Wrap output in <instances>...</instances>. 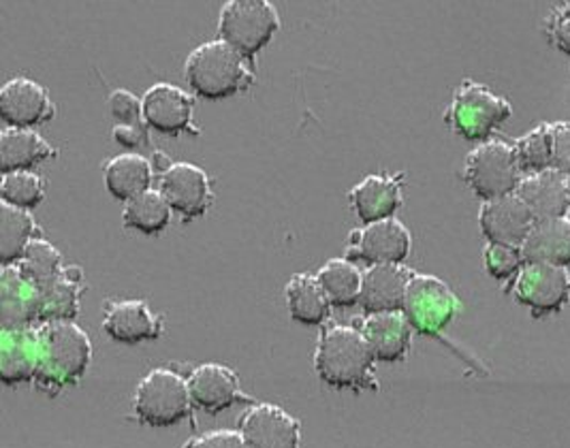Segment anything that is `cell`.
Returning a JSON list of instances; mask_svg holds the SVG:
<instances>
[{"label":"cell","instance_id":"cell-1","mask_svg":"<svg viewBox=\"0 0 570 448\" xmlns=\"http://www.w3.org/2000/svg\"><path fill=\"white\" fill-rule=\"evenodd\" d=\"M374 352L362 329L334 325L327 327L314 352V369L318 378L334 389L379 391L374 376Z\"/></svg>","mask_w":570,"mask_h":448},{"label":"cell","instance_id":"cell-2","mask_svg":"<svg viewBox=\"0 0 570 448\" xmlns=\"http://www.w3.org/2000/svg\"><path fill=\"white\" fill-rule=\"evenodd\" d=\"M41 352L35 385L41 394L56 397L76 387L92 364V342L76 322H48L39 329Z\"/></svg>","mask_w":570,"mask_h":448},{"label":"cell","instance_id":"cell-3","mask_svg":"<svg viewBox=\"0 0 570 448\" xmlns=\"http://www.w3.org/2000/svg\"><path fill=\"white\" fill-rule=\"evenodd\" d=\"M184 78L199 97L208 101L246 92L255 81L246 60L225 41H209L190 53L184 67Z\"/></svg>","mask_w":570,"mask_h":448},{"label":"cell","instance_id":"cell-4","mask_svg":"<svg viewBox=\"0 0 570 448\" xmlns=\"http://www.w3.org/2000/svg\"><path fill=\"white\" fill-rule=\"evenodd\" d=\"M281 18L267 0H232L220 11L218 34L244 60H253L274 39Z\"/></svg>","mask_w":570,"mask_h":448},{"label":"cell","instance_id":"cell-5","mask_svg":"<svg viewBox=\"0 0 570 448\" xmlns=\"http://www.w3.org/2000/svg\"><path fill=\"white\" fill-rule=\"evenodd\" d=\"M511 113L513 109L507 99L493 94L483 83L468 80L455 90L446 111V122L468 141H485L511 118Z\"/></svg>","mask_w":570,"mask_h":448},{"label":"cell","instance_id":"cell-6","mask_svg":"<svg viewBox=\"0 0 570 448\" xmlns=\"http://www.w3.org/2000/svg\"><path fill=\"white\" fill-rule=\"evenodd\" d=\"M135 415L150 427H174L190 417L188 380L171 369H153L135 391Z\"/></svg>","mask_w":570,"mask_h":448},{"label":"cell","instance_id":"cell-7","mask_svg":"<svg viewBox=\"0 0 570 448\" xmlns=\"http://www.w3.org/2000/svg\"><path fill=\"white\" fill-rule=\"evenodd\" d=\"M464 178L483 201L515 195L523 180L515 148L504 141L481 143L468 155Z\"/></svg>","mask_w":570,"mask_h":448},{"label":"cell","instance_id":"cell-8","mask_svg":"<svg viewBox=\"0 0 570 448\" xmlns=\"http://www.w3.org/2000/svg\"><path fill=\"white\" fill-rule=\"evenodd\" d=\"M402 312L416 333L441 336L451 320L462 312V301L441 278L415 273L406 289Z\"/></svg>","mask_w":570,"mask_h":448},{"label":"cell","instance_id":"cell-9","mask_svg":"<svg viewBox=\"0 0 570 448\" xmlns=\"http://www.w3.org/2000/svg\"><path fill=\"white\" fill-rule=\"evenodd\" d=\"M413 248L411 231L404 227L402 220L387 218L381 222L365 225L348 238L346 259L363 261L370 267L374 265H402Z\"/></svg>","mask_w":570,"mask_h":448},{"label":"cell","instance_id":"cell-10","mask_svg":"<svg viewBox=\"0 0 570 448\" xmlns=\"http://www.w3.org/2000/svg\"><path fill=\"white\" fill-rule=\"evenodd\" d=\"M513 295L534 315H556L570 301V273L560 265L525 263L519 271Z\"/></svg>","mask_w":570,"mask_h":448},{"label":"cell","instance_id":"cell-11","mask_svg":"<svg viewBox=\"0 0 570 448\" xmlns=\"http://www.w3.org/2000/svg\"><path fill=\"white\" fill-rule=\"evenodd\" d=\"M158 192L184 220L204 216L214 201L208 173L193 162H174L167 171H163Z\"/></svg>","mask_w":570,"mask_h":448},{"label":"cell","instance_id":"cell-12","mask_svg":"<svg viewBox=\"0 0 570 448\" xmlns=\"http://www.w3.org/2000/svg\"><path fill=\"white\" fill-rule=\"evenodd\" d=\"M43 312V289L32 282L18 265L0 271V327L32 329Z\"/></svg>","mask_w":570,"mask_h":448},{"label":"cell","instance_id":"cell-13","mask_svg":"<svg viewBox=\"0 0 570 448\" xmlns=\"http://www.w3.org/2000/svg\"><path fill=\"white\" fill-rule=\"evenodd\" d=\"M53 103L48 90L28 78L7 81L0 90V118L9 129L35 131L53 118Z\"/></svg>","mask_w":570,"mask_h":448},{"label":"cell","instance_id":"cell-14","mask_svg":"<svg viewBox=\"0 0 570 448\" xmlns=\"http://www.w3.org/2000/svg\"><path fill=\"white\" fill-rule=\"evenodd\" d=\"M239 434L248 448H299L302 422L281 406L257 404L242 415Z\"/></svg>","mask_w":570,"mask_h":448},{"label":"cell","instance_id":"cell-15","mask_svg":"<svg viewBox=\"0 0 570 448\" xmlns=\"http://www.w3.org/2000/svg\"><path fill=\"white\" fill-rule=\"evenodd\" d=\"M534 222V213L518 195L485 201L479 213V225L488 241L513 248H521L525 243Z\"/></svg>","mask_w":570,"mask_h":448},{"label":"cell","instance_id":"cell-16","mask_svg":"<svg viewBox=\"0 0 570 448\" xmlns=\"http://www.w3.org/2000/svg\"><path fill=\"white\" fill-rule=\"evenodd\" d=\"M105 333L118 344L153 342L163 336V318L144 299L109 301L104 318Z\"/></svg>","mask_w":570,"mask_h":448},{"label":"cell","instance_id":"cell-17","mask_svg":"<svg viewBox=\"0 0 570 448\" xmlns=\"http://www.w3.org/2000/svg\"><path fill=\"white\" fill-rule=\"evenodd\" d=\"M413 271L404 265H374L363 273L360 306L363 312L385 315V312H402L406 289L413 280Z\"/></svg>","mask_w":570,"mask_h":448},{"label":"cell","instance_id":"cell-18","mask_svg":"<svg viewBox=\"0 0 570 448\" xmlns=\"http://www.w3.org/2000/svg\"><path fill=\"white\" fill-rule=\"evenodd\" d=\"M141 106L144 122L163 135H180L193 127L195 99L178 86L156 83L144 94Z\"/></svg>","mask_w":570,"mask_h":448},{"label":"cell","instance_id":"cell-19","mask_svg":"<svg viewBox=\"0 0 570 448\" xmlns=\"http://www.w3.org/2000/svg\"><path fill=\"white\" fill-rule=\"evenodd\" d=\"M402 185L404 173H372L351 190V206L363 225L395 218L402 208Z\"/></svg>","mask_w":570,"mask_h":448},{"label":"cell","instance_id":"cell-20","mask_svg":"<svg viewBox=\"0 0 570 448\" xmlns=\"http://www.w3.org/2000/svg\"><path fill=\"white\" fill-rule=\"evenodd\" d=\"M188 391L193 406L208 415L229 410L237 399H242L237 374L220 364H204L193 369L188 376Z\"/></svg>","mask_w":570,"mask_h":448},{"label":"cell","instance_id":"cell-21","mask_svg":"<svg viewBox=\"0 0 570 448\" xmlns=\"http://www.w3.org/2000/svg\"><path fill=\"white\" fill-rule=\"evenodd\" d=\"M41 340L39 329H2L0 331V380L7 387L35 380L39 368Z\"/></svg>","mask_w":570,"mask_h":448},{"label":"cell","instance_id":"cell-22","mask_svg":"<svg viewBox=\"0 0 570 448\" xmlns=\"http://www.w3.org/2000/svg\"><path fill=\"white\" fill-rule=\"evenodd\" d=\"M515 195L530 208L537 220L564 218L569 213L570 180L556 169L525 176Z\"/></svg>","mask_w":570,"mask_h":448},{"label":"cell","instance_id":"cell-23","mask_svg":"<svg viewBox=\"0 0 570 448\" xmlns=\"http://www.w3.org/2000/svg\"><path fill=\"white\" fill-rule=\"evenodd\" d=\"M362 333L381 364H400L411 350L413 327L404 312L370 315L363 320Z\"/></svg>","mask_w":570,"mask_h":448},{"label":"cell","instance_id":"cell-24","mask_svg":"<svg viewBox=\"0 0 570 448\" xmlns=\"http://www.w3.org/2000/svg\"><path fill=\"white\" fill-rule=\"evenodd\" d=\"M525 263L570 265V220L544 218L537 220L525 243L521 246Z\"/></svg>","mask_w":570,"mask_h":448},{"label":"cell","instance_id":"cell-25","mask_svg":"<svg viewBox=\"0 0 570 448\" xmlns=\"http://www.w3.org/2000/svg\"><path fill=\"white\" fill-rule=\"evenodd\" d=\"M56 157L52 146L27 129H4L0 132V171L2 176L16 171H30Z\"/></svg>","mask_w":570,"mask_h":448},{"label":"cell","instance_id":"cell-26","mask_svg":"<svg viewBox=\"0 0 570 448\" xmlns=\"http://www.w3.org/2000/svg\"><path fill=\"white\" fill-rule=\"evenodd\" d=\"M285 295L288 312L295 322L318 327L330 318L332 301L318 285L316 276L295 273L286 285Z\"/></svg>","mask_w":570,"mask_h":448},{"label":"cell","instance_id":"cell-27","mask_svg":"<svg viewBox=\"0 0 570 448\" xmlns=\"http://www.w3.org/2000/svg\"><path fill=\"white\" fill-rule=\"evenodd\" d=\"M150 185L153 165L139 155H120L105 165L107 192L118 201L129 203L130 199L148 192Z\"/></svg>","mask_w":570,"mask_h":448},{"label":"cell","instance_id":"cell-28","mask_svg":"<svg viewBox=\"0 0 570 448\" xmlns=\"http://www.w3.org/2000/svg\"><path fill=\"white\" fill-rule=\"evenodd\" d=\"M83 290V271L65 267V271L43 287L41 322H73L79 315V292Z\"/></svg>","mask_w":570,"mask_h":448},{"label":"cell","instance_id":"cell-29","mask_svg":"<svg viewBox=\"0 0 570 448\" xmlns=\"http://www.w3.org/2000/svg\"><path fill=\"white\" fill-rule=\"evenodd\" d=\"M37 222L30 211L0 203V263L18 265L27 252L28 243L37 238Z\"/></svg>","mask_w":570,"mask_h":448},{"label":"cell","instance_id":"cell-30","mask_svg":"<svg viewBox=\"0 0 570 448\" xmlns=\"http://www.w3.org/2000/svg\"><path fill=\"white\" fill-rule=\"evenodd\" d=\"M318 285L336 308H353L360 303L363 273L348 259H332L316 273Z\"/></svg>","mask_w":570,"mask_h":448},{"label":"cell","instance_id":"cell-31","mask_svg":"<svg viewBox=\"0 0 570 448\" xmlns=\"http://www.w3.org/2000/svg\"><path fill=\"white\" fill-rule=\"evenodd\" d=\"M171 208L163 199L158 190H148L135 199H130L122 211V225L130 231H139L144 236H156L165 231L171 222Z\"/></svg>","mask_w":570,"mask_h":448},{"label":"cell","instance_id":"cell-32","mask_svg":"<svg viewBox=\"0 0 570 448\" xmlns=\"http://www.w3.org/2000/svg\"><path fill=\"white\" fill-rule=\"evenodd\" d=\"M18 267L43 289L65 271V259L48 239L37 236L28 243L27 252Z\"/></svg>","mask_w":570,"mask_h":448},{"label":"cell","instance_id":"cell-33","mask_svg":"<svg viewBox=\"0 0 570 448\" xmlns=\"http://www.w3.org/2000/svg\"><path fill=\"white\" fill-rule=\"evenodd\" d=\"M46 199V185L35 171L7 173L0 180V203L18 210H37Z\"/></svg>","mask_w":570,"mask_h":448},{"label":"cell","instance_id":"cell-34","mask_svg":"<svg viewBox=\"0 0 570 448\" xmlns=\"http://www.w3.org/2000/svg\"><path fill=\"white\" fill-rule=\"evenodd\" d=\"M521 173H541L553 167V127L543 125L525 137H521L515 146Z\"/></svg>","mask_w":570,"mask_h":448},{"label":"cell","instance_id":"cell-35","mask_svg":"<svg viewBox=\"0 0 570 448\" xmlns=\"http://www.w3.org/2000/svg\"><path fill=\"white\" fill-rule=\"evenodd\" d=\"M525 259L521 255V248L513 246H500V243H488L485 248V267L495 280H509L519 276Z\"/></svg>","mask_w":570,"mask_h":448},{"label":"cell","instance_id":"cell-36","mask_svg":"<svg viewBox=\"0 0 570 448\" xmlns=\"http://www.w3.org/2000/svg\"><path fill=\"white\" fill-rule=\"evenodd\" d=\"M109 113L116 120V127H135V125H141L144 106L132 92L120 88V90H114L109 97Z\"/></svg>","mask_w":570,"mask_h":448},{"label":"cell","instance_id":"cell-37","mask_svg":"<svg viewBox=\"0 0 570 448\" xmlns=\"http://www.w3.org/2000/svg\"><path fill=\"white\" fill-rule=\"evenodd\" d=\"M184 448H248V445L239 431L216 429L199 438H193Z\"/></svg>","mask_w":570,"mask_h":448},{"label":"cell","instance_id":"cell-38","mask_svg":"<svg viewBox=\"0 0 570 448\" xmlns=\"http://www.w3.org/2000/svg\"><path fill=\"white\" fill-rule=\"evenodd\" d=\"M553 127V167L556 171L570 176V125L556 122Z\"/></svg>","mask_w":570,"mask_h":448},{"label":"cell","instance_id":"cell-39","mask_svg":"<svg viewBox=\"0 0 570 448\" xmlns=\"http://www.w3.org/2000/svg\"><path fill=\"white\" fill-rule=\"evenodd\" d=\"M549 37L562 52L570 56V4H560L553 9L549 20Z\"/></svg>","mask_w":570,"mask_h":448},{"label":"cell","instance_id":"cell-40","mask_svg":"<svg viewBox=\"0 0 570 448\" xmlns=\"http://www.w3.org/2000/svg\"><path fill=\"white\" fill-rule=\"evenodd\" d=\"M114 139L116 143L125 146V148H141L148 141L146 127L144 125H135V127H114Z\"/></svg>","mask_w":570,"mask_h":448},{"label":"cell","instance_id":"cell-41","mask_svg":"<svg viewBox=\"0 0 570 448\" xmlns=\"http://www.w3.org/2000/svg\"><path fill=\"white\" fill-rule=\"evenodd\" d=\"M569 220H570V208H569Z\"/></svg>","mask_w":570,"mask_h":448}]
</instances>
